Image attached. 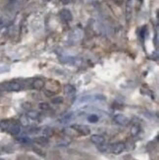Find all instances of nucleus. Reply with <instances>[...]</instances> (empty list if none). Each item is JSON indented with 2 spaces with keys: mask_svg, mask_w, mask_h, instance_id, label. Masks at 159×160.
<instances>
[{
  "mask_svg": "<svg viewBox=\"0 0 159 160\" xmlns=\"http://www.w3.org/2000/svg\"><path fill=\"white\" fill-rule=\"evenodd\" d=\"M125 148H126L125 144H123V143H117V144L111 145L110 150L114 154H120V153H122L125 150Z\"/></svg>",
  "mask_w": 159,
  "mask_h": 160,
  "instance_id": "1",
  "label": "nucleus"
},
{
  "mask_svg": "<svg viewBox=\"0 0 159 160\" xmlns=\"http://www.w3.org/2000/svg\"><path fill=\"white\" fill-rule=\"evenodd\" d=\"M72 129L76 130L77 132H79L80 134L84 135V136H86V135H88L90 133L89 128L87 126H84V125H73L72 126Z\"/></svg>",
  "mask_w": 159,
  "mask_h": 160,
  "instance_id": "2",
  "label": "nucleus"
},
{
  "mask_svg": "<svg viewBox=\"0 0 159 160\" xmlns=\"http://www.w3.org/2000/svg\"><path fill=\"white\" fill-rule=\"evenodd\" d=\"M6 89L9 90V91H19L22 89V84L19 83V82H16V81H12V82H9L5 85Z\"/></svg>",
  "mask_w": 159,
  "mask_h": 160,
  "instance_id": "3",
  "label": "nucleus"
},
{
  "mask_svg": "<svg viewBox=\"0 0 159 160\" xmlns=\"http://www.w3.org/2000/svg\"><path fill=\"white\" fill-rule=\"evenodd\" d=\"M60 17H61V19H62L63 21H65V22H70V21L73 20L72 13H71L68 9H63V10H61V12H60Z\"/></svg>",
  "mask_w": 159,
  "mask_h": 160,
  "instance_id": "4",
  "label": "nucleus"
},
{
  "mask_svg": "<svg viewBox=\"0 0 159 160\" xmlns=\"http://www.w3.org/2000/svg\"><path fill=\"white\" fill-rule=\"evenodd\" d=\"M114 121L117 123V124H119V125H127L128 123H129V119L125 116V115H123V114H117V115H115V117H114Z\"/></svg>",
  "mask_w": 159,
  "mask_h": 160,
  "instance_id": "5",
  "label": "nucleus"
},
{
  "mask_svg": "<svg viewBox=\"0 0 159 160\" xmlns=\"http://www.w3.org/2000/svg\"><path fill=\"white\" fill-rule=\"evenodd\" d=\"M91 142L97 145H100V144H103L104 142H105V139L102 137V136H99V135H92L91 138H90Z\"/></svg>",
  "mask_w": 159,
  "mask_h": 160,
  "instance_id": "6",
  "label": "nucleus"
},
{
  "mask_svg": "<svg viewBox=\"0 0 159 160\" xmlns=\"http://www.w3.org/2000/svg\"><path fill=\"white\" fill-rule=\"evenodd\" d=\"M32 87L36 90H40L44 87V81L40 79H36L35 80H33L32 82Z\"/></svg>",
  "mask_w": 159,
  "mask_h": 160,
  "instance_id": "7",
  "label": "nucleus"
},
{
  "mask_svg": "<svg viewBox=\"0 0 159 160\" xmlns=\"http://www.w3.org/2000/svg\"><path fill=\"white\" fill-rule=\"evenodd\" d=\"M8 131L12 134V135H18L20 133V126L18 124H12L10 125Z\"/></svg>",
  "mask_w": 159,
  "mask_h": 160,
  "instance_id": "8",
  "label": "nucleus"
},
{
  "mask_svg": "<svg viewBox=\"0 0 159 160\" xmlns=\"http://www.w3.org/2000/svg\"><path fill=\"white\" fill-rule=\"evenodd\" d=\"M64 91L66 93H68V94H72V93H75L76 92V87L74 85L68 83V84H65L64 85Z\"/></svg>",
  "mask_w": 159,
  "mask_h": 160,
  "instance_id": "9",
  "label": "nucleus"
},
{
  "mask_svg": "<svg viewBox=\"0 0 159 160\" xmlns=\"http://www.w3.org/2000/svg\"><path fill=\"white\" fill-rule=\"evenodd\" d=\"M27 116H28L30 119L36 120V119L39 117V113H38L37 111H34V110H30V111L27 113Z\"/></svg>",
  "mask_w": 159,
  "mask_h": 160,
  "instance_id": "10",
  "label": "nucleus"
},
{
  "mask_svg": "<svg viewBox=\"0 0 159 160\" xmlns=\"http://www.w3.org/2000/svg\"><path fill=\"white\" fill-rule=\"evenodd\" d=\"M20 122H21V124H22L24 127L29 126V124H30L29 117H28L27 115H23V116H21V118H20Z\"/></svg>",
  "mask_w": 159,
  "mask_h": 160,
  "instance_id": "11",
  "label": "nucleus"
},
{
  "mask_svg": "<svg viewBox=\"0 0 159 160\" xmlns=\"http://www.w3.org/2000/svg\"><path fill=\"white\" fill-rule=\"evenodd\" d=\"M34 142L35 143H37V144H47V143H48V139L47 138H45V137H39V138H36L35 140H34Z\"/></svg>",
  "mask_w": 159,
  "mask_h": 160,
  "instance_id": "12",
  "label": "nucleus"
},
{
  "mask_svg": "<svg viewBox=\"0 0 159 160\" xmlns=\"http://www.w3.org/2000/svg\"><path fill=\"white\" fill-rule=\"evenodd\" d=\"M87 120H88V122H90V123H96V122H98L99 117H98L97 115H95V114H91V115H89V116L87 117Z\"/></svg>",
  "mask_w": 159,
  "mask_h": 160,
  "instance_id": "13",
  "label": "nucleus"
},
{
  "mask_svg": "<svg viewBox=\"0 0 159 160\" xmlns=\"http://www.w3.org/2000/svg\"><path fill=\"white\" fill-rule=\"evenodd\" d=\"M139 133H140V127L137 126V125H134V126L131 128V135L135 137V136H137Z\"/></svg>",
  "mask_w": 159,
  "mask_h": 160,
  "instance_id": "14",
  "label": "nucleus"
},
{
  "mask_svg": "<svg viewBox=\"0 0 159 160\" xmlns=\"http://www.w3.org/2000/svg\"><path fill=\"white\" fill-rule=\"evenodd\" d=\"M10 125H11V124H10L8 121H3V122L0 123V126H1V128H2L3 130H8L9 127H10Z\"/></svg>",
  "mask_w": 159,
  "mask_h": 160,
  "instance_id": "15",
  "label": "nucleus"
},
{
  "mask_svg": "<svg viewBox=\"0 0 159 160\" xmlns=\"http://www.w3.org/2000/svg\"><path fill=\"white\" fill-rule=\"evenodd\" d=\"M51 101H52V103H54V104H60V103L63 102V97H61V96L55 97V98H52Z\"/></svg>",
  "mask_w": 159,
  "mask_h": 160,
  "instance_id": "16",
  "label": "nucleus"
},
{
  "mask_svg": "<svg viewBox=\"0 0 159 160\" xmlns=\"http://www.w3.org/2000/svg\"><path fill=\"white\" fill-rule=\"evenodd\" d=\"M71 117H72V113H69V114H67L66 116H64L63 118H61V119L59 120V122H62V123H65V122H67V121H69V120L71 119Z\"/></svg>",
  "mask_w": 159,
  "mask_h": 160,
  "instance_id": "17",
  "label": "nucleus"
},
{
  "mask_svg": "<svg viewBox=\"0 0 159 160\" xmlns=\"http://www.w3.org/2000/svg\"><path fill=\"white\" fill-rule=\"evenodd\" d=\"M39 108L40 109H42V110H49V105L47 104V103H44V102H42V103H39Z\"/></svg>",
  "mask_w": 159,
  "mask_h": 160,
  "instance_id": "18",
  "label": "nucleus"
},
{
  "mask_svg": "<svg viewBox=\"0 0 159 160\" xmlns=\"http://www.w3.org/2000/svg\"><path fill=\"white\" fill-rule=\"evenodd\" d=\"M98 148H99V150H101V151H106V150H108V146L107 145H103V144H100V145H98Z\"/></svg>",
  "mask_w": 159,
  "mask_h": 160,
  "instance_id": "19",
  "label": "nucleus"
},
{
  "mask_svg": "<svg viewBox=\"0 0 159 160\" xmlns=\"http://www.w3.org/2000/svg\"><path fill=\"white\" fill-rule=\"evenodd\" d=\"M18 141L20 143H29L30 142V140L28 138H20V139H18Z\"/></svg>",
  "mask_w": 159,
  "mask_h": 160,
  "instance_id": "20",
  "label": "nucleus"
},
{
  "mask_svg": "<svg viewBox=\"0 0 159 160\" xmlns=\"http://www.w3.org/2000/svg\"><path fill=\"white\" fill-rule=\"evenodd\" d=\"M23 107L26 108V109H30L32 107V104L29 103V102H26V103H23Z\"/></svg>",
  "mask_w": 159,
  "mask_h": 160,
  "instance_id": "21",
  "label": "nucleus"
},
{
  "mask_svg": "<svg viewBox=\"0 0 159 160\" xmlns=\"http://www.w3.org/2000/svg\"><path fill=\"white\" fill-rule=\"evenodd\" d=\"M145 32H146V28H143V30L141 32V36L142 37H144L145 36Z\"/></svg>",
  "mask_w": 159,
  "mask_h": 160,
  "instance_id": "22",
  "label": "nucleus"
},
{
  "mask_svg": "<svg viewBox=\"0 0 159 160\" xmlns=\"http://www.w3.org/2000/svg\"><path fill=\"white\" fill-rule=\"evenodd\" d=\"M117 5H122L123 4V0H113Z\"/></svg>",
  "mask_w": 159,
  "mask_h": 160,
  "instance_id": "23",
  "label": "nucleus"
},
{
  "mask_svg": "<svg viewBox=\"0 0 159 160\" xmlns=\"http://www.w3.org/2000/svg\"><path fill=\"white\" fill-rule=\"evenodd\" d=\"M61 1H62L64 4H68V3L70 2V0H61Z\"/></svg>",
  "mask_w": 159,
  "mask_h": 160,
  "instance_id": "24",
  "label": "nucleus"
},
{
  "mask_svg": "<svg viewBox=\"0 0 159 160\" xmlns=\"http://www.w3.org/2000/svg\"><path fill=\"white\" fill-rule=\"evenodd\" d=\"M3 25V20H2V18H0V26H2Z\"/></svg>",
  "mask_w": 159,
  "mask_h": 160,
  "instance_id": "25",
  "label": "nucleus"
},
{
  "mask_svg": "<svg viewBox=\"0 0 159 160\" xmlns=\"http://www.w3.org/2000/svg\"><path fill=\"white\" fill-rule=\"evenodd\" d=\"M9 2H10V3H15L16 0H9Z\"/></svg>",
  "mask_w": 159,
  "mask_h": 160,
  "instance_id": "26",
  "label": "nucleus"
},
{
  "mask_svg": "<svg viewBox=\"0 0 159 160\" xmlns=\"http://www.w3.org/2000/svg\"><path fill=\"white\" fill-rule=\"evenodd\" d=\"M42 1H44V2H49V1H51V0H42Z\"/></svg>",
  "mask_w": 159,
  "mask_h": 160,
  "instance_id": "27",
  "label": "nucleus"
},
{
  "mask_svg": "<svg viewBox=\"0 0 159 160\" xmlns=\"http://www.w3.org/2000/svg\"><path fill=\"white\" fill-rule=\"evenodd\" d=\"M0 160H3V159H0Z\"/></svg>",
  "mask_w": 159,
  "mask_h": 160,
  "instance_id": "28",
  "label": "nucleus"
}]
</instances>
